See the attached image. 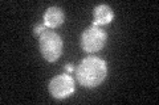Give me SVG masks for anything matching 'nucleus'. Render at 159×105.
Listing matches in <instances>:
<instances>
[{
    "mask_svg": "<svg viewBox=\"0 0 159 105\" xmlns=\"http://www.w3.org/2000/svg\"><path fill=\"white\" fill-rule=\"evenodd\" d=\"M107 75L106 62L98 57H86L78 63L76 76L78 83L86 88H96L102 84Z\"/></svg>",
    "mask_w": 159,
    "mask_h": 105,
    "instance_id": "1",
    "label": "nucleus"
},
{
    "mask_svg": "<svg viewBox=\"0 0 159 105\" xmlns=\"http://www.w3.org/2000/svg\"><path fill=\"white\" fill-rule=\"evenodd\" d=\"M39 49L43 58L53 63L62 54V38L52 29H45L39 37Z\"/></svg>",
    "mask_w": 159,
    "mask_h": 105,
    "instance_id": "2",
    "label": "nucleus"
},
{
    "mask_svg": "<svg viewBox=\"0 0 159 105\" xmlns=\"http://www.w3.org/2000/svg\"><path fill=\"white\" fill-rule=\"evenodd\" d=\"M107 34L105 30L97 26L86 28L81 36V47L86 53H97L106 45Z\"/></svg>",
    "mask_w": 159,
    "mask_h": 105,
    "instance_id": "3",
    "label": "nucleus"
},
{
    "mask_svg": "<svg viewBox=\"0 0 159 105\" xmlns=\"http://www.w3.org/2000/svg\"><path fill=\"white\" fill-rule=\"evenodd\" d=\"M48 91L54 99L64 100L74 92V80L69 74H60L52 78L48 84Z\"/></svg>",
    "mask_w": 159,
    "mask_h": 105,
    "instance_id": "4",
    "label": "nucleus"
},
{
    "mask_svg": "<svg viewBox=\"0 0 159 105\" xmlns=\"http://www.w3.org/2000/svg\"><path fill=\"white\" fill-rule=\"evenodd\" d=\"M64 20H65V13L60 7H49L44 13V25L48 29L60 26L64 22Z\"/></svg>",
    "mask_w": 159,
    "mask_h": 105,
    "instance_id": "5",
    "label": "nucleus"
},
{
    "mask_svg": "<svg viewBox=\"0 0 159 105\" xmlns=\"http://www.w3.org/2000/svg\"><path fill=\"white\" fill-rule=\"evenodd\" d=\"M114 12L107 4H99L93 11V26L97 25H107L113 21Z\"/></svg>",
    "mask_w": 159,
    "mask_h": 105,
    "instance_id": "6",
    "label": "nucleus"
},
{
    "mask_svg": "<svg viewBox=\"0 0 159 105\" xmlns=\"http://www.w3.org/2000/svg\"><path fill=\"white\" fill-rule=\"evenodd\" d=\"M47 29V26L44 24H39V25H36V26H34V29H33V34L36 37H40L41 36V33L44 32Z\"/></svg>",
    "mask_w": 159,
    "mask_h": 105,
    "instance_id": "7",
    "label": "nucleus"
},
{
    "mask_svg": "<svg viewBox=\"0 0 159 105\" xmlns=\"http://www.w3.org/2000/svg\"><path fill=\"white\" fill-rule=\"evenodd\" d=\"M65 70H66V71H68L69 74H70V72H73V71H74V67L72 66V64H68V66H65Z\"/></svg>",
    "mask_w": 159,
    "mask_h": 105,
    "instance_id": "8",
    "label": "nucleus"
}]
</instances>
